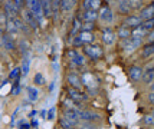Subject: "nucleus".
Here are the masks:
<instances>
[{
  "label": "nucleus",
  "mask_w": 154,
  "mask_h": 129,
  "mask_svg": "<svg viewBox=\"0 0 154 129\" xmlns=\"http://www.w3.org/2000/svg\"><path fill=\"white\" fill-rule=\"evenodd\" d=\"M66 95H68V98H69V99H71V101H72V102L78 106V108H82V105L88 102L87 93H84V92H82V90H79V89H75V88L68 86Z\"/></svg>",
  "instance_id": "nucleus-1"
},
{
  "label": "nucleus",
  "mask_w": 154,
  "mask_h": 129,
  "mask_svg": "<svg viewBox=\"0 0 154 129\" xmlns=\"http://www.w3.org/2000/svg\"><path fill=\"white\" fill-rule=\"evenodd\" d=\"M82 53L88 56L91 60H98L104 56V50L100 45L97 43H89V45H84L82 46Z\"/></svg>",
  "instance_id": "nucleus-2"
},
{
  "label": "nucleus",
  "mask_w": 154,
  "mask_h": 129,
  "mask_svg": "<svg viewBox=\"0 0 154 129\" xmlns=\"http://www.w3.org/2000/svg\"><path fill=\"white\" fill-rule=\"evenodd\" d=\"M143 40L144 39H138V37H127V39H122L121 40V48H122V50L125 52V53H133V52H135V50H138V49H141V46H143Z\"/></svg>",
  "instance_id": "nucleus-3"
},
{
  "label": "nucleus",
  "mask_w": 154,
  "mask_h": 129,
  "mask_svg": "<svg viewBox=\"0 0 154 129\" xmlns=\"http://www.w3.org/2000/svg\"><path fill=\"white\" fill-rule=\"evenodd\" d=\"M66 56L69 57V62H71V65L74 66V68H82V66H85V63H87V59H85V54L79 52V50H76V49H68L66 50Z\"/></svg>",
  "instance_id": "nucleus-4"
},
{
  "label": "nucleus",
  "mask_w": 154,
  "mask_h": 129,
  "mask_svg": "<svg viewBox=\"0 0 154 129\" xmlns=\"http://www.w3.org/2000/svg\"><path fill=\"white\" fill-rule=\"evenodd\" d=\"M114 19H115V14H114V10L111 9V6L102 4L101 9L98 10V20L107 26V25H111L114 22Z\"/></svg>",
  "instance_id": "nucleus-5"
},
{
  "label": "nucleus",
  "mask_w": 154,
  "mask_h": 129,
  "mask_svg": "<svg viewBox=\"0 0 154 129\" xmlns=\"http://www.w3.org/2000/svg\"><path fill=\"white\" fill-rule=\"evenodd\" d=\"M117 40V34H115V30L112 27L109 26H105L101 29V42L102 45L105 46H112Z\"/></svg>",
  "instance_id": "nucleus-6"
},
{
  "label": "nucleus",
  "mask_w": 154,
  "mask_h": 129,
  "mask_svg": "<svg viewBox=\"0 0 154 129\" xmlns=\"http://www.w3.org/2000/svg\"><path fill=\"white\" fill-rule=\"evenodd\" d=\"M78 119L81 122H98L101 119V116L97 112H94V110L78 108Z\"/></svg>",
  "instance_id": "nucleus-7"
},
{
  "label": "nucleus",
  "mask_w": 154,
  "mask_h": 129,
  "mask_svg": "<svg viewBox=\"0 0 154 129\" xmlns=\"http://www.w3.org/2000/svg\"><path fill=\"white\" fill-rule=\"evenodd\" d=\"M22 19H23V22H25L32 30H38V29H39V26H40L39 20L36 19V16H35L27 7L26 9H22Z\"/></svg>",
  "instance_id": "nucleus-8"
},
{
  "label": "nucleus",
  "mask_w": 154,
  "mask_h": 129,
  "mask_svg": "<svg viewBox=\"0 0 154 129\" xmlns=\"http://www.w3.org/2000/svg\"><path fill=\"white\" fill-rule=\"evenodd\" d=\"M3 13H5V16L7 19H14V17H19L20 10L14 6L12 0H6L3 3Z\"/></svg>",
  "instance_id": "nucleus-9"
},
{
  "label": "nucleus",
  "mask_w": 154,
  "mask_h": 129,
  "mask_svg": "<svg viewBox=\"0 0 154 129\" xmlns=\"http://www.w3.org/2000/svg\"><path fill=\"white\" fill-rule=\"evenodd\" d=\"M0 46H3V49H6L7 52H13L17 49V45L14 42L13 36H10L9 33H5L2 34V39H0Z\"/></svg>",
  "instance_id": "nucleus-10"
},
{
  "label": "nucleus",
  "mask_w": 154,
  "mask_h": 129,
  "mask_svg": "<svg viewBox=\"0 0 154 129\" xmlns=\"http://www.w3.org/2000/svg\"><path fill=\"white\" fill-rule=\"evenodd\" d=\"M143 73H144V68L140 65H131L128 68V78L133 82H140L143 79Z\"/></svg>",
  "instance_id": "nucleus-11"
},
{
  "label": "nucleus",
  "mask_w": 154,
  "mask_h": 129,
  "mask_svg": "<svg viewBox=\"0 0 154 129\" xmlns=\"http://www.w3.org/2000/svg\"><path fill=\"white\" fill-rule=\"evenodd\" d=\"M78 16L81 17L82 23H97L98 20V10H81Z\"/></svg>",
  "instance_id": "nucleus-12"
},
{
  "label": "nucleus",
  "mask_w": 154,
  "mask_h": 129,
  "mask_svg": "<svg viewBox=\"0 0 154 129\" xmlns=\"http://www.w3.org/2000/svg\"><path fill=\"white\" fill-rule=\"evenodd\" d=\"M138 16H140V19L143 22L144 20H148V19H153L154 17V1L153 3H148L146 6H143L138 10Z\"/></svg>",
  "instance_id": "nucleus-13"
},
{
  "label": "nucleus",
  "mask_w": 154,
  "mask_h": 129,
  "mask_svg": "<svg viewBox=\"0 0 154 129\" xmlns=\"http://www.w3.org/2000/svg\"><path fill=\"white\" fill-rule=\"evenodd\" d=\"M66 82H68V86H71V88L79 89V90H82V88H84L81 76L74 73V72H69L66 75Z\"/></svg>",
  "instance_id": "nucleus-14"
},
{
  "label": "nucleus",
  "mask_w": 154,
  "mask_h": 129,
  "mask_svg": "<svg viewBox=\"0 0 154 129\" xmlns=\"http://www.w3.org/2000/svg\"><path fill=\"white\" fill-rule=\"evenodd\" d=\"M82 85H84V88L89 89V90H92L94 89V86L97 88L98 85H97V81H95V78L92 73H89V72H84L82 73Z\"/></svg>",
  "instance_id": "nucleus-15"
},
{
  "label": "nucleus",
  "mask_w": 154,
  "mask_h": 129,
  "mask_svg": "<svg viewBox=\"0 0 154 129\" xmlns=\"http://www.w3.org/2000/svg\"><path fill=\"white\" fill-rule=\"evenodd\" d=\"M141 23H143V20L140 19V16L138 14H128V16H125L124 17V22H122V25H125L127 27H130V29H134V27L140 26Z\"/></svg>",
  "instance_id": "nucleus-16"
},
{
  "label": "nucleus",
  "mask_w": 154,
  "mask_h": 129,
  "mask_svg": "<svg viewBox=\"0 0 154 129\" xmlns=\"http://www.w3.org/2000/svg\"><path fill=\"white\" fill-rule=\"evenodd\" d=\"M78 6L76 0H59V9L62 13H71Z\"/></svg>",
  "instance_id": "nucleus-17"
},
{
  "label": "nucleus",
  "mask_w": 154,
  "mask_h": 129,
  "mask_svg": "<svg viewBox=\"0 0 154 129\" xmlns=\"http://www.w3.org/2000/svg\"><path fill=\"white\" fill-rule=\"evenodd\" d=\"M81 27H82V20H81V17L78 14H75L74 19H72V23H71V30H69V37L71 39L79 33Z\"/></svg>",
  "instance_id": "nucleus-18"
},
{
  "label": "nucleus",
  "mask_w": 154,
  "mask_h": 129,
  "mask_svg": "<svg viewBox=\"0 0 154 129\" xmlns=\"http://www.w3.org/2000/svg\"><path fill=\"white\" fill-rule=\"evenodd\" d=\"M117 13L118 14H122V16H128L131 14V7H130V3L125 1V0H117Z\"/></svg>",
  "instance_id": "nucleus-19"
},
{
  "label": "nucleus",
  "mask_w": 154,
  "mask_h": 129,
  "mask_svg": "<svg viewBox=\"0 0 154 129\" xmlns=\"http://www.w3.org/2000/svg\"><path fill=\"white\" fill-rule=\"evenodd\" d=\"M12 22H13V25H14V27H16V30H17V32H22V33H26V34L30 33V30H32V29H30V27L23 22L22 17H14V19H12Z\"/></svg>",
  "instance_id": "nucleus-20"
},
{
  "label": "nucleus",
  "mask_w": 154,
  "mask_h": 129,
  "mask_svg": "<svg viewBox=\"0 0 154 129\" xmlns=\"http://www.w3.org/2000/svg\"><path fill=\"white\" fill-rule=\"evenodd\" d=\"M140 50H141V57L143 59H151V57H154V42L153 43H144Z\"/></svg>",
  "instance_id": "nucleus-21"
},
{
  "label": "nucleus",
  "mask_w": 154,
  "mask_h": 129,
  "mask_svg": "<svg viewBox=\"0 0 154 129\" xmlns=\"http://www.w3.org/2000/svg\"><path fill=\"white\" fill-rule=\"evenodd\" d=\"M62 116H63V118H66V119H69L71 122L76 123V126H78V123H79V119H78V108L63 109V112H62Z\"/></svg>",
  "instance_id": "nucleus-22"
},
{
  "label": "nucleus",
  "mask_w": 154,
  "mask_h": 129,
  "mask_svg": "<svg viewBox=\"0 0 154 129\" xmlns=\"http://www.w3.org/2000/svg\"><path fill=\"white\" fill-rule=\"evenodd\" d=\"M115 34H117V39H120V40H122V39H127V37H131V29L121 23L120 26L117 27Z\"/></svg>",
  "instance_id": "nucleus-23"
},
{
  "label": "nucleus",
  "mask_w": 154,
  "mask_h": 129,
  "mask_svg": "<svg viewBox=\"0 0 154 129\" xmlns=\"http://www.w3.org/2000/svg\"><path fill=\"white\" fill-rule=\"evenodd\" d=\"M141 81L144 82V85H150L154 81V65L147 66V68L144 69V73H143V79Z\"/></svg>",
  "instance_id": "nucleus-24"
},
{
  "label": "nucleus",
  "mask_w": 154,
  "mask_h": 129,
  "mask_svg": "<svg viewBox=\"0 0 154 129\" xmlns=\"http://www.w3.org/2000/svg\"><path fill=\"white\" fill-rule=\"evenodd\" d=\"M82 45H89V43H95V33L94 32H79L78 33Z\"/></svg>",
  "instance_id": "nucleus-25"
},
{
  "label": "nucleus",
  "mask_w": 154,
  "mask_h": 129,
  "mask_svg": "<svg viewBox=\"0 0 154 129\" xmlns=\"http://www.w3.org/2000/svg\"><path fill=\"white\" fill-rule=\"evenodd\" d=\"M40 6H42V16H43V19H49V17H52L51 0H40Z\"/></svg>",
  "instance_id": "nucleus-26"
},
{
  "label": "nucleus",
  "mask_w": 154,
  "mask_h": 129,
  "mask_svg": "<svg viewBox=\"0 0 154 129\" xmlns=\"http://www.w3.org/2000/svg\"><path fill=\"white\" fill-rule=\"evenodd\" d=\"M26 93H27V99H29L30 102L38 101V98H39V90L36 89V86H29V88H26Z\"/></svg>",
  "instance_id": "nucleus-27"
},
{
  "label": "nucleus",
  "mask_w": 154,
  "mask_h": 129,
  "mask_svg": "<svg viewBox=\"0 0 154 129\" xmlns=\"http://www.w3.org/2000/svg\"><path fill=\"white\" fill-rule=\"evenodd\" d=\"M146 34H147V30L141 26V25L140 26H137V27H134V29H131V36H133V37L144 39V37H146Z\"/></svg>",
  "instance_id": "nucleus-28"
},
{
  "label": "nucleus",
  "mask_w": 154,
  "mask_h": 129,
  "mask_svg": "<svg viewBox=\"0 0 154 129\" xmlns=\"http://www.w3.org/2000/svg\"><path fill=\"white\" fill-rule=\"evenodd\" d=\"M59 126L62 129H72V128H76V123L71 122L69 119H66V118H59Z\"/></svg>",
  "instance_id": "nucleus-29"
},
{
  "label": "nucleus",
  "mask_w": 154,
  "mask_h": 129,
  "mask_svg": "<svg viewBox=\"0 0 154 129\" xmlns=\"http://www.w3.org/2000/svg\"><path fill=\"white\" fill-rule=\"evenodd\" d=\"M128 3L131 7V12H138L144 6V0H128Z\"/></svg>",
  "instance_id": "nucleus-30"
},
{
  "label": "nucleus",
  "mask_w": 154,
  "mask_h": 129,
  "mask_svg": "<svg viewBox=\"0 0 154 129\" xmlns=\"http://www.w3.org/2000/svg\"><path fill=\"white\" fill-rule=\"evenodd\" d=\"M33 83H35V86H43L46 83V79H45V76L42 75L40 72H36L33 76Z\"/></svg>",
  "instance_id": "nucleus-31"
},
{
  "label": "nucleus",
  "mask_w": 154,
  "mask_h": 129,
  "mask_svg": "<svg viewBox=\"0 0 154 129\" xmlns=\"http://www.w3.org/2000/svg\"><path fill=\"white\" fill-rule=\"evenodd\" d=\"M22 75L26 76L29 73V70H30V60H29V57H23V62H22Z\"/></svg>",
  "instance_id": "nucleus-32"
},
{
  "label": "nucleus",
  "mask_w": 154,
  "mask_h": 129,
  "mask_svg": "<svg viewBox=\"0 0 154 129\" xmlns=\"http://www.w3.org/2000/svg\"><path fill=\"white\" fill-rule=\"evenodd\" d=\"M76 128L78 129H100V126L94 122H81L79 121V123H78Z\"/></svg>",
  "instance_id": "nucleus-33"
},
{
  "label": "nucleus",
  "mask_w": 154,
  "mask_h": 129,
  "mask_svg": "<svg viewBox=\"0 0 154 129\" xmlns=\"http://www.w3.org/2000/svg\"><path fill=\"white\" fill-rule=\"evenodd\" d=\"M20 76H22V70L20 68H14L12 72H10V75H9V79H12V81H20Z\"/></svg>",
  "instance_id": "nucleus-34"
},
{
  "label": "nucleus",
  "mask_w": 154,
  "mask_h": 129,
  "mask_svg": "<svg viewBox=\"0 0 154 129\" xmlns=\"http://www.w3.org/2000/svg\"><path fill=\"white\" fill-rule=\"evenodd\" d=\"M143 123L147 125V126H154V110L143 118Z\"/></svg>",
  "instance_id": "nucleus-35"
},
{
  "label": "nucleus",
  "mask_w": 154,
  "mask_h": 129,
  "mask_svg": "<svg viewBox=\"0 0 154 129\" xmlns=\"http://www.w3.org/2000/svg\"><path fill=\"white\" fill-rule=\"evenodd\" d=\"M97 23H82L81 32H94Z\"/></svg>",
  "instance_id": "nucleus-36"
},
{
  "label": "nucleus",
  "mask_w": 154,
  "mask_h": 129,
  "mask_svg": "<svg viewBox=\"0 0 154 129\" xmlns=\"http://www.w3.org/2000/svg\"><path fill=\"white\" fill-rule=\"evenodd\" d=\"M141 26L144 27L147 32L153 30V29H154V17H153V19H148V20H144L143 23H141Z\"/></svg>",
  "instance_id": "nucleus-37"
},
{
  "label": "nucleus",
  "mask_w": 154,
  "mask_h": 129,
  "mask_svg": "<svg viewBox=\"0 0 154 129\" xmlns=\"http://www.w3.org/2000/svg\"><path fill=\"white\" fill-rule=\"evenodd\" d=\"M94 0H82L81 1V10H91Z\"/></svg>",
  "instance_id": "nucleus-38"
},
{
  "label": "nucleus",
  "mask_w": 154,
  "mask_h": 129,
  "mask_svg": "<svg viewBox=\"0 0 154 129\" xmlns=\"http://www.w3.org/2000/svg\"><path fill=\"white\" fill-rule=\"evenodd\" d=\"M63 106H65V108H63V109H72V108H78V106H76V105H75V103L72 102L71 99H69V98H66V99L63 101Z\"/></svg>",
  "instance_id": "nucleus-39"
},
{
  "label": "nucleus",
  "mask_w": 154,
  "mask_h": 129,
  "mask_svg": "<svg viewBox=\"0 0 154 129\" xmlns=\"http://www.w3.org/2000/svg\"><path fill=\"white\" fill-rule=\"evenodd\" d=\"M144 40H146V43H153L154 42V29L153 30H150V32H147L146 37H144Z\"/></svg>",
  "instance_id": "nucleus-40"
},
{
  "label": "nucleus",
  "mask_w": 154,
  "mask_h": 129,
  "mask_svg": "<svg viewBox=\"0 0 154 129\" xmlns=\"http://www.w3.org/2000/svg\"><path fill=\"white\" fill-rule=\"evenodd\" d=\"M12 1H13V4L16 7H17V9H19L20 12H22V9H23V3H25V0H12Z\"/></svg>",
  "instance_id": "nucleus-41"
},
{
  "label": "nucleus",
  "mask_w": 154,
  "mask_h": 129,
  "mask_svg": "<svg viewBox=\"0 0 154 129\" xmlns=\"http://www.w3.org/2000/svg\"><path fill=\"white\" fill-rule=\"evenodd\" d=\"M55 119V108H51L48 110V121H54Z\"/></svg>",
  "instance_id": "nucleus-42"
},
{
  "label": "nucleus",
  "mask_w": 154,
  "mask_h": 129,
  "mask_svg": "<svg viewBox=\"0 0 154 129\" xmlns=\"http://www.w3.org/2000/svg\"><path fill=\"white\" fill-rule=\"evenodd\" d=\"M147 99H148V102L151 103V105H154V90H150V92H148Z\"/></svg>",
  "instance_id": "nucleus-43"
},
{
  "label": "nucleus",
  "mask_w": 154,
  "mask_h": 129,
  "mask_svg": "<svg viewBox=\"0 0 154 129\" xmlns=\"http://www.w3.org/2000/svg\"><path fill=\"white\" fill-rule=\"evenodd\" d=\"M30 128H32V126H30V123H23L22 122L19 125V129H30Z\"/></svg>",
  "instance_id": "nucleus-44"
},
{
  "label": "nucleus",
  "mask_w": 154,
  "mask_h": 129,
  "mask_svg": "<svg viewBox=\"0 0 154 129\" xmlns=\"http://www.w3.org/2000/svg\"><path fill=\"white\" fill-rule=\"evenodd\" d=\"M12 92H13V95H14V96L19 95V93H20V85H19V86H16V88L12 89Z\"/></svg>",
  "instance_id": "nucleus-45"
},
{
  "label": "nucleus",
  "mask_w": 154,
  "mask_h": 129,
  "mask_svg": "<svg viewBox=\"0 0 154 129\" xmlns=\"http://www.w3.org/2000/svg\"><path fill=\"white\" fill-rule=\"evenodd\" d=\"M38 125H39V122H38V119H33V121H32V123H30V126H32V128H35V126L38 128Z\"/></svg>",
  "instance_id": "nucleus-46"
},
{
  "label": "nucleus",
  "mask_w": 154,
  "mask_h": 129,
  "mask_svg": "<svg viewBox=\"0 0 154 129\" xmlns=\"http://www.w3.org/2000/svg\"><path fill=\"white\" fill-rule=\"evenodd\" d=\"M148 86H150V90H154V81L151 82V83H150V85H148Z\"/></svg>",
  "instance_id": "nucleus-47"
},
{
  "label": "nucleus",
  "mask_w": 154,
  "mask_h": 129,
  "mask_svg": "<svg viewBox=\"0 0 154 129\" xmlns=\"http://www.w3.org/2000/svg\"><path fill=\"white\" fill-rule=\"evenodd\" d=\"M144 1H150V3H153L154 0H144Z\"/></svg>",
  "instance_id": "nucleus-48"
},
{
  "label": "nucleus",
  "mask_w": 154,
  "mask_h": 129,
  "mask_svg": "<svg viewBox=\"0 0 154 129\" xmlns=\"http://www.w3.org/2000/svg\"><path fill=\"white\" fill-rule=\"evenodd\" d=\"M125 1H128V0H125Z\"/></svg>",
  "instance_id": "nucleus-49"
},
{
  "label": "nucleus",
  "mask_w": 154,
  "mask_h": 129,
  "mask_svg": "<svg viewBox=\"0 0 154 129\" xmlns=\"http://www.w3.org/2000/svg\"><path fill=\"white\" fill-rule=\"evenodd\" d=\"M72 129H75V128H72Z\"/></svg>",
  "instance_id": "nucleus-50"
}]
</instances>
